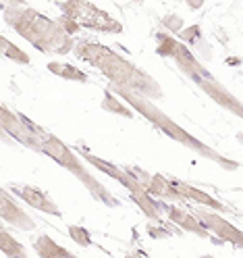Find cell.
Wrapping results in <instances>:
<instances>
[{"label": "cell", "mask_w": 243, "mask_h": 258, "mask_svg": "<svg viewBox=\"0 0 243 258\" xmlns=\"http://www.w3.org/2000/svg\"><path fill=\"white\" fill-rule=\"evenodd\" d=\"M73 52L77 54V58L92 64L94 69H98L112 84V88H123L150 100H160L165 96L160 84L150 73H145L135 62H131L115 50H110L104 44L92 40H77Z\"/></svg>", "instance_id": "obj_1"}, {"label": "cell", "mask_w": 243, "mask_h": 258, "mask_svg": "<svg viewBox=\"0 0 243 258\" xmlns=\"http://www.w3.org/2000/svg\"><path fill=\"white\" fill-rule=\"evenodd\" d=\"M3 19L13 31H17L25 42H29L36 50L44 54L64 56L77 44V40H73V36L58 23V19L54 21L46 17L25 3L3 5Z\"/></svg>", "instance_id": "obj_2"}, {"label": "cell", "mask_w": 243, "mask_h": 258, "mask_svg": "<svg viewBox=\"0 0 243 258\" xmlns=\"http://www.w3.org/2000/svg\"><path fill=\"white\" fill-rule=\"evenodd\" d=\"M115 90V94H119L121 98L131 106L135 112H139V115L143 119H148V123H152L158 132H162L165 136H169L171 140L175 142H179L181 146H185L187 150L191 152H196L200 158H208V160H212V163H216L220 169L224 171H237L239 169V163L237 160H231V158H226L222 156L220 152H216L212 146H208V144H204L202 140H198L196 136H191L187 129H183L177 121H173L169 115L162 108H158L150 98H143V96L139 94H133V92H129V90H123V88H112Z\"/></svg>", "instance_id": "obj_3"}, {"label": "cell", "mask_w": 243, "mask_h": 258, "mask_svg": "<svg viewBox=\"0 0 243 258\" xmlns=\"http://www.w3.org/2000/svg\"><path fill=\"white\" fill-rule=\"evenodd\" d=\"M36 132H38V136H40V140H42V154H46L48 158H52L54 163L60 165L64 171H69L71 175H75L77 179L86 185V189L92 194L94 200L102 202V204L108 206V208L121 206L119 198L112 196V194L98 181V177H94V175L84 167L79 154H77L73 148H69L60 138H56L54 134H50L48 129H44V127L38 125V123H36Z\"/></svg>", "instance_id": "obj_4"}, {"label": "cell", "mask_w": 243, "mask_h": 258, "mask_svg": "<svg viewBox=\"0 0 243 258\" xmlns=\"http://www.w3.org/2000/svg\"><path fill=\"white\" fill-rule=\"evenodd\" d=\"M75 152H77L81 158H84L86 163H90L92 167H96L98 171H102L104 175H108V177H112L115 181H119V183L129 191L131 200L141 208V213L148 217L150 221L162 223V213H165V200L154 198L152 194L137 181V177H135L133 173H129L125 167L112 165V163H108V160H104V158H100V156L88 152V148H84V146H77Z\"/></svg>", "instance_id": "obj_5"}, {"label": "cell", "mask_w": 243, "mask_h": 258, "mask_svg": "<svg viewBox=\"0 0 243 258\" xmlns=\"http://www.w3.org/2000/svg\"><path fill=\"white\" fill-rule=\"evenodd\" d=\"M56 3L62 15L71 17L79 27L100 31V34H121L123 31V23L119 19L90 0H56Z\"/></svg>", "instance_id": "obj_6"}, {"label": "cell", "mask_w": 243, "mask_h": 258, "mask_svg": "<svg viewBox=\"0 0 243 258\" xmlns=\"http://www.w3.org/2000/svg\"><path fill=\"white\" fill-rule=\"evenodd\" d=\"M0 125H3L5 136H11L15 142L23 144L25 148L42 152V140L36 132V123L23 112H13L11 108H0Z\"/></svg>", "instance_id": "obj_7"}, {"label": "cell", "mask_w": 243, "mask_h": 258, "mask_svg": "<svg viewBox=\"0 0 243 258\" xmlns=\"http://www.w3.org/2000/svg\"><path fill=\"white\" fill-rule=\"evenodd\" d=\"M187 79L196 84V86L208 96V98L214 100L220 108L229 110L231 115H235V117H239V119L243 121V102L237 98L235 94H231L229 90H226L208 69H206V71H200V73H193V75H189Z\"/></svg>", "instance_id": "obj_8"}, {"label": "cell", "mask_w": 243, "mask_h": 258, "mask_svg": "<svg viewBox=\"0 0 243 258\" xmlns=\"http://www.w3.org/2000/svg\"><path fill=\"white\" fill-rule=\"evenodd\" d=\"M129 173H133L137 177V181L148 189L154 198L165 200V202H177V204H187V198L181 194V189L175 185L173 177H165L158 173H148L141 167H125Z\"/></svg>", "instance_id": "obj_9"}, {"label": "cell", "mask_w": 243, "mask_h": 258, "mask_svg": "<svg viewBox=\"0 0 243 258\" xmlns=\"http://www.w3.org/2000/svg\"><path fill=\"white\" fill-rule=\"evenodd\" d=\"M196 215L202 219V223L206 225V229L212 233L216 239L226 241V244L243 250V231L239 227H235L231 221L222 219L216 211H204V208H198Z\"/></svg>", "instance_id": "obj_10"}, {"label": "cell", "mask_w": 243, "mask_h": 258, "mask_svg": "<svg viewBox=\"0 0 243 258\" xmlns=\"http://www.w3.org/2000/svg\"><path fill=\"white\" fill-rule=\"evenodd\" d=\"M11 191L15 194L17 198H21L25 204H29L31 208H36L40 213H48L52 217H62V211L56 206V202L48 196V194L36 185H29V183H13Z\"/></svg>", "instance_id": "obj_11"}, {"label": "cell", "mask_w": 243, "mask_h": 258, "mask_svg": "<svg viewBox=\"0 0 243 258\" xmlns=\"http://www.w3.org/2000/svg\"><path fill=\"white\" fill-rule=\"evenodd\" d=\"M0 217H3L5 225H11V227H15V229H21V231L36 229L34 219H31L23 208L15 202L13 194L7 187H3V191H0Z\"/></svg>", "instance_id": "obj_12"}, {"label": "cell", "mask_w": 243, "mask_h": 258, "mask_svg": "<svg viewBox=\"0 0 243 258\" xmlns=\"http://www.w3.org/2000/svg\"><path fill=\"white\" fill-rule=\"evenodd\" d=\"M165 213L175 225H179L183 231H189V233L198 235L202 239H212L214 241V235L206 229V225L202 223V219L198 215H191L189 211H185V208H179L175 204H167V202H165Z\"/></svg>", "instance_id": "obj_13"}, {"label": "cell", "mask_w": 243, "mask_h": 258, "mask_svg": "<svg viewBox=\"0 0 243 258\" xmlns=\"http://www.w3.org/2000/svg\"><path fill=\"white\" fill-rule=\"evenodd\" d=\"M175 181V185L181 189V194L187 198V202H196V204H202V206H208V208H212V211H216V213H229L231 208L226 206V204H222L220 200H216L214 196H210L208 191H204V189H200V187H193V185H189V183H185V181H179V179H173Z\"/></svg>", "instance_id": "obj_14"}, {"label": "cell", "mask_w": 243, "mask_h": 258, "mask_svg": "<svg viewBox=\"0 0 243 258\" xmlns=\"http://www.w3.org/2000/svg\"><path fill=\"white\" fill-rule=\"evenodd\" d=\"M34 250L40 258H75L73 252H69L64 246L56 244L50 235H40L34 241Z\"/></svg>", "instance_id": "obj_15"}, {"label": "cell", "mask_w": 243, "mask_h": 258, "mask_svg": "<svg viewBox=\"0 0 243 258\" xmlns=\"http://www.w3.org/2000/svg\"><path fill=\"white\" fill-rule=\"evenodd\" d=\"M46 69L50 71L52 75L60 77V79H67V82H79V84H86L88 82V73L77 69L75 64H69V62H62V60H52L46 64Z\"/></svg>", "instance_id": "obj_16"}, {"label": "cell", "mask_w": 243, "mask_h": 258, "mask_svg": "<svg viewBox=\"0 0 243 258\" xmlns=\"http://www.w3.org/2000/svg\"><path fill=\"white\" fill-rule=\"evenodd\" d=\"M106 112H115L119 117H125V119H131L133 117V108L129 106L127 102H123V98L119 94H112V90H104V96H102V104H100Z\"/></svg>", "instance_id": "obj_17"}, {"label": "cell", "mask_w": 243, "mask_h": 258, "mask_svg": "<svg viewBox=\"0 0 243 258\" xmlns=\"http://www.w3.org/2000/svg\"><path fill=\"white\" fill-rule=\"evenodd\" d=\"M0 252H3V256H7V258H27L25 248L9 233L7 227L0 229Z\"/></svg>", "instance_id": "obj_18"}, {"label": "cell", "mask_w": 243, "mask_h": 258, "mask_svg": "<svg viewBox=\"0 0 243 258\" xmlns=\"http://www.w3.org/2000/svg\"><path fill=\"white\" fill-rule=\"evenodd\" d=\"M0 50H3L5 58L13 60V62H17V64H29V62H31L29 56H27V52H23L19 46H15L13 42H9L5 36L0 38Z\"/></svg>", "instance_id": "obj_19"}, {"label": "cell", "mask_w": 243, "mask_h": 258, "mask_svg": "<svg viewBox=\"0 0 243 258\" xmlns=\"http://www.w3.org/2000/svg\"><path fill=\"white\" fill-rule=\"evenodd\" d=\"M69 235L81 248H90L92 246V235H90V231L86 227H81V225H69Z\"/></svg>", "instance_id": "obj_20"}, {"label": "cell", "mask_w": 243, "mask_h": 258, "mask_svg": "<svg viewBox=\"0 0 243 258\" xmlns=\"http://www.w3.org/2000/svg\"><path fill=\"white\" fill-rule=\"evenodd\" d=\"M179 38L187 44H200L202 42V29H200V25H189V27L179 31Z\"/></svg>", "instance_id": "obj_21"}, {"label": "cell", "mask_w": 243, "mask_h": 258, "mask_svg": "<svg viewBox=\"0 0 243 258\" xmlns=\"http://www.w3.org/2000/svg\"><path fill=\"white\" fill-rule=\"evenodd\" d=\"M162 27L169 29L171 34H179V31L183 29V19L179 17V15H169V17L162 19Z\"/></svg>", "instance_id": "obj_22"}, {"label": "cell", "mask_w": 243, "mask_h": 258, "mask_svg": "<svg viewBox=\"0 0 243 258\" xmlns=\"http://www.w3.org/2000/svg\"><path fill=\"white\" fill-rule=\"evenodd\" d=\"M58 23H60V25H62L64 29H67V31H69V34H71V36H75V34H77V31L81 29V27H79V25H77V23H75V21H73L71 17H67V15H62V17L58 19Z\"/></svg>", "instance_id": "obj_23"}, {"label": "cell", "mask_w": 243, "mask_h": 258, "mask_svg": "<svg viewBox=\"0 0 243 258\" xmlns=\"http://www.w3.org/2000/svg\"><path fill=\"white\" fill-rule=\"evenodd\" d=\"M185 5L191 9V11H198L204 7V0H185Z\"/></svg>", "instance_id": "obj_24"}, {"label": "cell", "mask_w": 243, "mask_h": 258, "mask_svg": "<svg viewBox=\"0 0 243 258\" xmlns=\"http://www.w3.org/2000/svg\"><path fill=\"white\" fill-rule=\"evenodd\" d=\"M237 140H239V144L243 146V134H237Z\"/></svg>", "instance_id": "obj_25"}]
</instances>
